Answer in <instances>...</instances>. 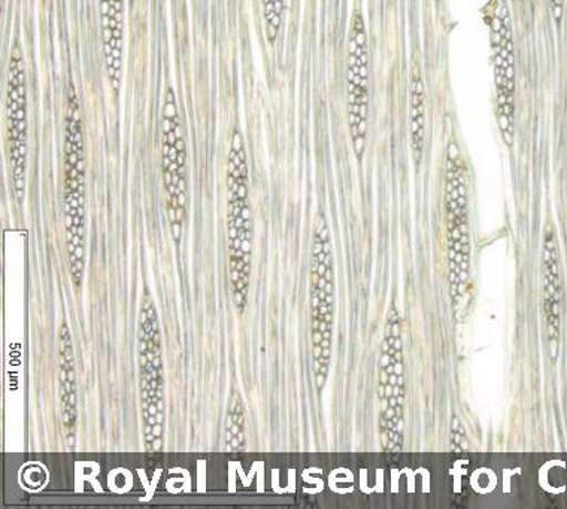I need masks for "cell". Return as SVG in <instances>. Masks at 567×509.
I'll list each match as a JSON object with an SVG mask.
<instances>
[{"instance_id": "7a4b0ae2", "label": "cell", "mask_w": 567, "mask_h": 509, "mask_svg": "<svg viewBox=\"0 0 567 509\" xmlns=\"http://www.w3.org/2000/svg\"><path fill=\"white\" fill-rule=\"evenodd\" d=\"M28 85L23 51L19 41L12 44L7 69V145L10 157L12 192L21 204L28 166Z\"/></svg>"}, {"instance_id": "3957f363", "label": "cell", "mask_w": 567, "mask_h": 509, "mask_svg": "<svg viewBox=\"0 0 567 509\" xmlns=\"http://www.w3.org/2000/svg\"><path fill=\"white\" fill-rule=\"evenodd\" d=\"M369 111V53L367 26L362 14L351 21L347 59V115L348 128L359 161L367 149Z\"/></svg>"}, {"instance_id": "277c9868", "label": "cell", "mask_w": 567, "mask_h": 509, "mask_svg": "<svg viewBox=\"0 0 567 509\" xmlns=\"http://www.w3.org/2000/svg\"><path fill=\"white\" fill-rule=\"evenodd\" d=\"M162 167L167 197H169V210L175 211L176 220L182 223L187 202V146L178 101L172 88H167L165 101H163Z\"/></svg>"}, {"instance_id": "5b68a950", "label": "cell", "mask_w": 567, "mask_h": 509, "mask_svg": "<svg viewBox=\"0 0 567 509\" xmlns=\"http://www.w3.org/2000/svg\"><path fill=\"white\" fill-rule=\"evenodd\" d=\"M494 45V81H496L497 116L506 145H513L515 131V53L509 10L502 3L492 28Z\"/></svg>"}, {"instance_id": "52a82bcc", "label": "cell", "mask_w": 567, "mask_h": 509, "mask_svg": "<svg viewBox=\"0 0 567 509\" xmlns=\"http://www.w3.org/2000/svg\"><path fill=\"white\" fill-rule=\"evenodd\" d=\"M60 365H62V368H60V388H62L63 425L68 438L72 441L76 420V388L74 356H72L71 335H69L66 323L60 330Z\"/></svg>"}, {"instance_id": "9c48e42d", "label": "cell", "mask_w": 567, "mask_h": 509, "mask_svg": "<svg viewBox=\"0 0 567 509\" xmlns=\"http://www.w3.org/2000/svg\"><path fill=\"white\" fill-rule=\"evenodd\" d=\"M244 417L245 408L238 394H235L234 403L230 405L229 416L226 425V448L227 451L243 450L244 448Z\"/></svg>"}, {"instance_id": "30bf717a", "label": "cell", "mask_w": 567, "mask_h": 509, "mask_svg": "<svg viewBox=\"0 0 567 509\" xmlns=\"http://www.w3.org/2000/svg\"><path fill=\"white\" fill-rule=\"evenodd\" d=\"M284 3H286V0H261V8H264L265 33L266 38H268L269 44H275L279 34V29H281Z\"/></svg>"}, {"instance_id": "8fae6325", "label": "cell", "mask_w": 567, "mask_h": 509, "mask_svg": "<svg viewBox=\"0 0 567 509\" xmlns=\"http://www.w3.org/2000/svg\"><path fill=\"white\" fill-rule=\"evenodd\" d=\"M549 10H551L554 23L560 26L563 12H565V0H549Z\"/></svg>"}, {"instance_id": "ba28073f", "label": "cell", "mask_w": 567, "mask_h": 509, "mask_svg": "<svg viewBox=\"0 0 567 509\" xmlns=\"http://www.w3.org/2000/svg\"><path fill=\"white\" fill-rule=\"evenodd\" d=\"M411 149L416 165H420L424 150L425 90L419 71L411 77Z\"/></svg>"}, {"instance_id": "8992f818", "label": "cell", "mask_w": 567, "mask_h": 509, "mask_svg": "<svg viewBox=\"0 0 567 509\" xmlns=\"http://www.w3.org/2000/svg\"><path fill=\"white\" fill-rule=\"evenodd\" d=\"M103 62L111 88L117 96L122 85L124 47V0H99Z\"/></svg>"}, {"instance_id": "6da1fadb", "label": "cell", "mask_w": 567, "mask_h": 509, "mask_svg": "<svg viewBox=\"0 0 567 509\" xmlns=\"http://www.w3.org/2000/svg\"><path fill=\"white\" fill-rule=\"evenodd\" d=\"M85 151L83 116L74 85L69 88L64 128V205L69 256L83 262Z\"/></svg>"}]
</instances>
